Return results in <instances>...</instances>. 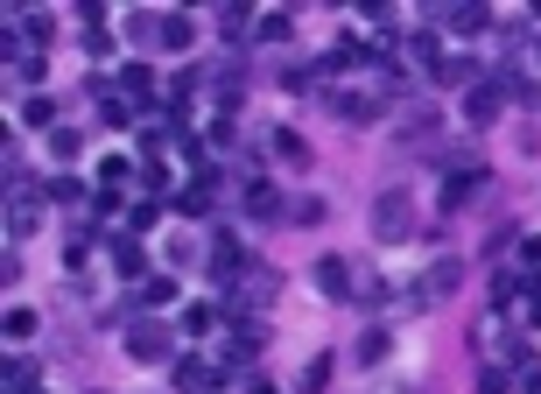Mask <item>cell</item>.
Segmentation results:
<instances>
[{"mask_svg": "<svg viewBox=\"0 0 541 394\" xmlns=\"http://www.w3.org/2000/svg\"><path fill=\"white\" fill-rule=\"evenodd\" d=\"M408 225H415V211H408V191H387L372 204V232L380 240H408Z\"/></svg>", "mask_w": 541, "mask_h": 394, "instance_id": "1", "label": "cell"}, {"mask_svg": "<svg viewBox=\"0 0 541 394\" xmlns=\"http://www.w3.org/2000/svg\"><path fill=\"white\" fill-rule=\"evenodd\" d=\"M169 381H176V388H225V366H211V359H204V352H183L176 366H169Z\"/></svg>", "mask_w": 541, "mask_h": 394, "instance_id": "2", "label": "cell"}, {"mask_svg": "<svg viewBox=\"0 0 541 394\" xmlns=\"http://www.w3.org/2000/svg\"><path fill=\"white\" fill-rule=\"evenodd\" d=\"M478 191H485V169H478V162H471V169H451V177H443V211H464Z\"/></svg>", "mask_w": 541, "mask_h": 394, "instance_id": "3", "label": "cell"}, {"mask_svg": "<svg viewBox=\"0 0 541 394\" xmlns=\"http://www.w3.org/2000/svg\"><path fill=\"white\" fill-rule=\"evenodd\" d=\"M464 282V261H436L429 275H422V289H415V303H443V296Z\"/></svg>", "mask_w": 541, "mask_h": 394, "instance_id": "4", "label": "cell"}, {"mask_svg": "<svg viewBox=\"0 0 541 394\" xmlns=\"http://www.w3.org/2000/svg\"><path fill=\"white\" fill-rule=\"evenodd\" d=\"M317 289H324V296H352V289H359V275L331 254V261H317Z\"/></svg>", "mask_w": 541, "mask_h": 394, "instance_id": "5", "label": "cell"}, {"mask_svg": "<svg viewBox=\"0 0 541 394\" xmlns=\"http://www.w3.org/2000/svg\"><path fill=\"white\" fill-rule=\"evenodd\" d=\"M155 43H162V50H190V43H197V21H190V14H162V21H155Z\"/></svg>", "mask_w": 541, "mask_h": 394, "instance_id": "6", "label": "cell"}, {"mask_svg": "<svg viewBox=\"0 0 541 394\" xmlns=\"http://www.w3.org/2000/svg\"><path fill=\"white\" fill-rule=\"evenodd\" d=\"M127 352H134V359H162V352H169L162 324H134V331H127Z\"/></svg>", "mask_w": 541, "mask_h": 394, "instance_id": "7", "label": "cell"}, {"mask_svg": "<svg viewBox=\"0 0 541 394\" xmlns=\"http://www.w3.org/2000/svg\"><path fill=\"white\" fill-rule=\"evenodd\" d=\"M436 78H443V85H464V92H478V64H471V57H443Z\"/></svg>", "mask_w": 541, "mask_h": 394, "instance_id": "8", "label": "cell"}, {"mask_svg": "<svg viewBox=\"0 0 541 394\" xmlns=\"http://www.w3.org/2000/svg\"><path fill=\"white\" fill-rule=\"evenodd\" d=\"M247 211H254V218H281V197H274V184H247Z\"/></svg>", "mask_w": 541, "mask_h": 394, "instance_id": "9", "label": "cell"}, {"mask_svg": "<svg viewBox=\"0 0 541 394\" xmlns=\"http://www.w3.org/2000/svg\"><path fill=\"white\" fill-rule=\"evenodd\" d=\"M120 85H127V98H148V92H155V71H148V64H127Z\"/></svg>", "mask_w": 541, "mask_h": 394, "instance_id": "10", "label": "cell"}, {"mask_svg": "<svg viewBox=\"0 0 541 394\" xmlns=\"http://www.w3.org/2000/svg\"><path fill=\"white\" fill-rule=\"evenodd\" d=\"M352 359H359V366H380V359H387V331H365L359 345H352Z\"/></svg>", "mask_w": 541, "mask_h": 394, "instance_id": "11", "label": "cell"}, {"mask_svg": "<svg viewBox=\"0 0 541 394\" xmlns=\"http://www.w3.org/2000/svg\"><path fill=\"white\" fill-rule=\"evenodd\" d=\"M274 155H281V162H295V169H302V162H310V148H302V141H295V134H288V127H281V134H274Z\"/></svg>", "mask_w": 541, "mask_h": 394, "instance_id": "12", "label": "cell"}, {"mask_svg": "<svg viewBox=\"0 0 541 394\" xmlns=\"http://www.w3.org/2000/svg\"><path fill=\"white\" fill-rule=\"evenodd\" d=\"M113 268H120V275H141V247H134V240H113Z\"/></svg>", "mask_w": 541, "mask_h": 394, "instance_id": "13", "label": "cell"}, {"mask_svg": "<svg viewBox=\"0 0 541 394\" xmlns=\"http://www.w3.org/2000/svg\"><path fill=\"white\" fill-rule=\"evenodd\" d=\"M464 113H471V120H492V113H499V92H485V85H478V92L464 98Z\"/></svg>", "mask_w": 541, "mask_h": 394, "instance_id": "14", "label": "cell"}, {"mask_svg": "<svg viewBox=\"0 0 541 394\" xmlns=\"http://www.w3.org/2000/svg\"><path fill=\"white\" fill-rule=\"evenodd\" d=\"M478 394H514V374H506V366H485V374H478Z\"/></svg>", "mask_w": 541, "mask_h": 394, "instance_id": "15", "label": "cell"}, {"mask_svg": "<svg viewBox=\"0 0 541 394\" xmlns=\"http://www.w3.org/2000/svg\"><path fill=\"white\" fill-rule=\"evenodd\" d=\"M331 388V359H310V374H302V394H324Z\"/></svg>", "mask_w": 541, "mask_h": 394, "instance_id": "16", "label": "cell"}, {"mask_svg": "<svg viewBox=\"0 0 541 394\" xmlns=\"http://www.w3.org/2000/svg\"><path fill=\"white\" fill-rule=\"evenodd\" d=\"M98 184H106V191L127 184V155H106V162H98Z\"/></svg>", "mask_w": 541, "mask_h": 394, "instance_id": "17", "label": "cell"}, {"mask_svg": "<svg viewBox=\"0 0 541 394\" xmlns=\"http://www.w3.org/2000/svg\"><path fill=\"white\" fill-rule=\"evenodd\" d=\"M218 21H225V35H232V43H239V35H247V21H254V14H247V7H225V14H218Z\"/></svg>", "mask_w": 541, "mask_h": 394, "instance_id": "18", "label": "cell"}, {"mask_svg": "<svg viewBox=\"0 0 541 394\" xmlns=\"http://www.w3.org/2000/svg\"><path fill=\"white\" fill-rule=\"evenodd\" d=\"M288 218H295V225H317V218H324V204H317V197H302V204H288Z\"/></svg>", "mask_w": 541, "mask_h": 394, "instance_id": "19", "label": "cell"}]
</instances>
